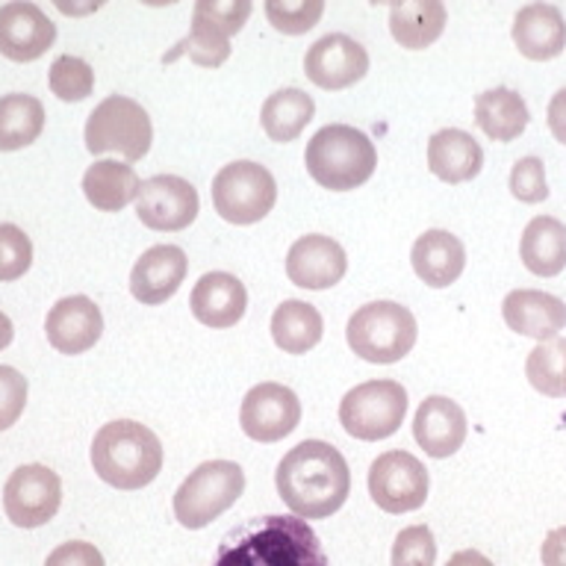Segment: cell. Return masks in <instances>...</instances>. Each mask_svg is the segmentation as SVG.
Masks as SVG:
<instances>
[{
    "mask_svg": "<svg viewBox=\"0 0 566 566\" xmlns=\"http://www.w3.org/2000/svg\"><path fill=\"white\" fill-rule=\"evenodd\" d=\"M283 504L301 520H327L352 495V469L331 442L304 440L274 472Z\"/></svg>",
    "mask_w": 566,
    "mask_h": 566,
    "instance_id": "obj_1",
    "label": "cell"
},
{
    "mask_svg": "<svg viewBox=\"0 0 566 566\" xmlns=\"http://www.w3.org/2000/svg\"><path fill=\"white\" fill-rule=\"evenodd\" d=\"M212 566H331V560L307 520L269 513L228 531Z\"/></svg>",
    "mask_w": 566,
    "mask_h": 566,
    "instance_id": "obj_2",
    "label": "cell"
},
{
    "mask_svg": "<svg viewBox=\"0 0 566 566\" xmlns=\"http://www.w3.org/2000/svg\"><path fill=\"white\" fill-rule=\"evenodd\" d=\"M163 442L148 424L115 419L101 424L92 440V467L115 490H142L163 469Z\"/></svg>",
    "mask_w": 566,
    "mask_h": 566,
    "instance_id": "obj_3",
    "label": "cell"
},
{
    "mask_svg": "<svg viewBox=\"0 0 566 566\" xmlns=\"http://www.w3.org/2000/svg\"><path fill=\"white\" fill-rule=\"evenodd\" d=\"M304 166L322 189L352 192L375 175L378 150L375 142L352 124H327L307 142Z\"/></svg>",
    "mask_w": 566,
    "mask_h": 566,
    "instance_id": "obj_4",
    "label": "cell"
},
{
    "mask_svg": "<svg viewBox=\"0 0 566 566\" xmlns=\"http://www.w3.org/2000/svg\"><path fill=\"white\" fill-rule=\"evenodd\" d=\"M345 336L360 360L389 366L413 352L419 327L413 313L396 301H371L354 310Z\"/></svg>",
    "mask_w": 566,
    "mask_h": 566,
    "instance_id": "obj_5",
    "label": "cell"
},
{
    "mask_svg": "<svg viewBox=\"0 0 566 566\" xmlns=\"http://www.w3.org/2000/svg\"><path fill=\"white\" fill-rule=\"evenodd\" d=\"M245 493V472L233 460H207L175 493V520L189 531L207 528Z\"/></svg>",
    "mask_w": 566,
    "mask_h": 566,
    "instance_id": "obj_6",
    "label": "cell"
},
{
    "mask_svg": "<svg viewBox=\"0 0 566 566\" xmlns=\"http://www.w3.org/2000/svg\"><path fill=\"white\" fill-rule=\"evenodd\" d=\"M88 154H118L127 163H139L150 150L154 127L139 101L124 95H109L92 109L86 122Z\"/></svg>",
    "mask_w": 566,
    "mask_h": 566,
    "instance_id": "obj_7",
    "label": "cell"
},
{
    "mask_svg": "<svg viewBox=\"0 0 566 566\" xmlns=\"http://www.w3.org/2000/svg\"><path fill=\"white\" fill-rule=\"evenodd\" d=\"M212 207L230 224H256L274 210L277 184L272 171L251 159H237L212 177Z\"/></svg>",
    "mask_w": 566,
    "mask_h": 566,
    "instance_id": "obj_8",
    "label": "cell"
},
{
    "mask_svg": "<svg viewBox=\"0 0 566 566\" xmlns=\"http://www.w3.org/2000/svg\"><path fill=\"white\" fill-rule=\"evenodd\" d=\"M407 413V389L398 380H366L339 401V424L354 440H387L401 428Z\"/></svg>",
    "mask_w": 566,
    "mask_h": 566,
    "instance_id": "obj_9",
    "label": "cell"
},
{
    "mask_svg": "<svg viewBox=\"0 0 566 566\" xmlns=\"http://www.w3.org/2000/svg\"><path fill=\"white\" fill-rule=\"evenodd\" d=\"M428 486V469L410 451H384L369 467V495L384 513L419 511Z\"/></svg>",
    "mask_w": 566,
    "mask_h": 566,
    "instance_id": "obj_10",
    "label": "cell"
},
{
    "mask_svg": "<svg viewBox=\"0 0 566 566\" xmlns=\"http://www.w3.org/2000/svg\"><path fill=\"white\" fill-rule=\"evenodd\" d=\"M62 504V481L42 463H27L9 475L3 486V511L18 528H39L56 516Z\"/></svg>",
    "mask_w": 566,
    "mask_h": 566,
    "instance_id": "obj_11",
    "label": "cell"
},
{
    "mask_svg": "<svg viewBox=\"0 0 566 566\" xmlns=\"http://www.w3.org/2000/svg\"><path fill=\"white\" fill-rule=\"evenodd\" d=\"M198 210H201V201L186 177L157 175L142 180L136 216L145 228L159 230V233H177L198 219Z\"/></svg>",
    "mask_w": 566,
    "mask_h": 566,
    "instance_id": "obj_12",
    "label": "cell"
},
{
    "mask_svg": "<svg viewBox=\"0 0 566 566\" xmlns=\"http://www.w3.org/2000/svg\"><path fill=\"white\" fill-rule=\"evenodd\" d=\"M301 422V401L290 387L265 380L242 398L239 424L254 442H277L290 437Z\"/></svg>",
    "mask_w": 566,
    "mask_h": 566,
    "instance_id": "obj_13",
    "label": "cell"
},
{
    "mask_svg": "<svg viewBox=\"0 0 566 566\" xmlns=\"http://www.w3.org/2000/svg\"><path fill=\"white\" fill-rule=\"evenodd\" d=\"M369 71V53L360 42H354L345 33H327L318 42L310 44L304 56V74L313 86L325 92H343V88L360 83Z\"/></svg>",
    "mask_w": 566,
    "mask_h": 566,
    "instance_id": "obj_14",
    "label": "cell"
},
{
    "mask_svg": "<svg viewBox=\"0 0 566 566\" xmlns=\"http://www.w3.org/2000/svg\"><path fill=\"white\" fill-rule=\"evenodd\" d=\"M56 42V24L42 7L30 0H12L0 7V53L12 62H33Z\"/></svg>",
    "mask_w": 566,
    "mask_h": 566,
    "instance_id": "obj_15",
    "label": "cell"
},
{
    "mask_svg": "<svg viewBox=\"0 0 566 566\" xmlns=\"http://www.w3.org/2000/svg\"><path fill=\"white\" fill-rule=\"evenodd\" d=\"M348 272L343 245L322 233H307L292 242L286 254V277L301 290H331Z\"/></svg>",
    "mask_w": 566,
    "mask_h": 566,
    "instance_id": "obj_16",
    "label": "cell"
},
{
    "mask_svg": "<svg viewBox=\"0 0 566 566\" xmlns=\"http://www.w3.org/2000/svg\"><path fill=\"white\" fill-rule=\"evenodd\" d=\"M44 334L48 343L60 354H86L104 334V316L95 301L86 295H69L60 298L48 310L44 318Z\"/></svg>",
    "mask_w": 566,
    "mask_h": 566,
    "instance_id": "obj_17",
    "label": "cell"
},
{
    "mask_svg": "<svg viewBox=\"0 0 566 566\" xmlns=\"http://www.w3.org/2000/svg\"><path fill=\"white\" fill-rule=\"evenodd\" d=\"M189 260L180 245H154L136 260L130 272L133 298L145 307L166 304L186 281Z\"/></svg>",
    "mask_w": 566,
    "mask_h": 566,
    "instance_id": "obj_18",
    "label": "cell"
},
{
    "mask_svg": "<svg viewBox=\"0 0 566 566\" xmlns=\"http://www.w3.org/2000/svg\"><path fill=\"white\" fill-rule=\"evenodd\" d=\"M469 422L463 407L446 396H428L413 416V437L431 458H451L467 442Z\"/></svg>",
    "mask_w": 566,
    "mask_h": 566,
    "instance_id": "obj_19",
    "label": "cell"
},
{
    "mask_svg": "<svg viewBox=\"0 0 566 566\" xmlns=\"http://www.w3.org/2000/svg\"><path fill=\"white\" fill-rule=\"evenodd\" d=\"M504 325L537 343L557 339L566 327V304L539 290H513L502 301Z\"/></svg>",
    "mask_w": 566,
    "mask_h": 566,
    "instance_id": "obj_20",
    "label": "cell"
},
{
    "mask_svg": "<svg viewBox=\"0 0 566 566\" xmlns=\"http://www.w3.org/2000/svg\"><path fill=\"white\" fill-rule=\"evenodd\" d=\"M192 316L212 331L233 327L248 310L245 283L230 272H207L189 295Z\"/></svg>",
    "mask_w": 566,
    "mask_h": 566,
    "instance_id": "obj_21",
    "label": "cell"
},
{
    "mask_svg": "<svg viewBox=\"0 0 566 566\" xmlns=\"http://www.w3.org/2000/svg\"><path fill=\"white\" fill-rule=\"evenodd\" d=\"M513 42L531 62H548L566 48L564 12L552 3H528L513 18Z\"/></svg>",
    "mask_w": 566,
    "mask_h": 566,
    "instance_id": "obj_22",
    "label": "cell"
},
{
    "mask_svg": "<svg viewBox=\"0 0 566 566\" xmlns=\"http://www.w3.org/2000/svg\"><path fill=\"white\" fill-rule=\"evenodd\" d=\"M410 263L424 286L442 290L458 281L467 269V248L449 230H424L413 242Z\"/></svg>",
    "mask_w": 566,
    "mask_h": 566,
    "instance_id": "obj_23",
    "label": "cell"
},
{
    "mask_svg": "<svg viewBox=\"0 0 566 566\" xmlns=\"http://www.w3.org/2000/svg\"><path fill=\"white\" fill-rule=\"evenodd\" d=\"M428 168L442 184H467L481 175L484 168V150L472 139V133L449 127V130L433 133L428 142Z\"/></svg>",
    "mask_w": 566,
    "mask_h": 566,
    "instance_id": "obj_24",
    "label": "cell"
},
{
    "mask_svg": "<svg viewBox=\"0 0 566 566\" xmlns=\"http://www.w3.org/2000/svg\"><path fill=\"white\" fill-rule=\"evenodd\" d=\"M449 12L442 0H401L389 7V33L407 51L431 48L446 30Z\"/></svg>",
    "mask_w": 566,
    "mask_h": 566,
    "instance_id": "obj_25",
    "label": "cell"
},
{
    "mask_svg": "<svg viewBox=\"0 0 566 566\" xmlns=\"http://www.w3.org/2000/svg\"><path fill=\"white\" fill-rule=\"evenodd\" d=\"M522 265L537 277H555L566 269V224L555 216L528 221L520 239Z\"/></svg>",
    "mask_w": 566,
    "mask_h": 566,
    "instance_id": "obj_26",
    "label": "cell"
},
{
    "mask_svg": "<svg viewBox=\"0 0 566 566\" xmlns=\"http://www.w3.org/2000/svg\"><path fill=\"white\" fill-rule=\"evenodd\" d=\"M139 175L118 159H97L83 175V195L101 212H118L139 198Z\"/></svg>",
    "mask_w": 566,
    "mask_h": 566,
    "instance_id": "obj_27",
    "label": "cell"
},
{
    "mask_svg": "<svg viewBox=\"0 0 566 566\" xmlns=\"http://www.w3.org/2000/svg\"><path fill=\"white\" fill-rule=\"evenodd\" d=\"M528 104L513 88H490L475 97V124L493 142L520 139L528 127Z\"/></svg>",
    "mask_w": 566,
    "mask_h": 566,
    "instance_id": "obj_28",
    "label": "cell"
},
{
    "mask_svg": "<svg viewBox=\"0 0 566 566\" xmlns=\"http://www.w3.org/2000/svg\"><path fill=\"white\" fill-rule=\"evenodd\" d=\"M322 334L325 318L307 301H283L272 313V339L283 354H307L322 343Z\"/></svg>",
    "mask_w": 566,
    "mask_h": 566,
    "instance_id": "obj_29",
    "label": "cell"
},
{
    "mask_svg": "<svg viewBox=\"0 0 566 566\" xmlns=\"http://www.w3.org/2000/svg\"><path fill=\"white\" fill-rule=\"evenodd\" d=\"M316 104L307 92L301 88H281L274 95L265 97L263 109H260V122H263L265 136L272 142H295L304 133L310 122H313Z\"/></svg>",
    "mask_w": 566,
    "mask_h": 566,
    "instance_id": "obj_30",
    "label": "cell"
},
{
    "mask_svg": "<svg viewBox=\"0 0 566 566\" xmlns=\"http://www.w3.org/2000/svg\"><path fill=\"white\" fill-rule=\"evenodd\" d=\"M44 130V106L39 97L12 95L0 97V150H21L33 145Z\"/></svg>",
    "mask_w": 566,
    "mask_h": 566,
    "instance_id": "obj_31",
    "label": "cell"
},
{
    "mask_svg": "<svg viewBox=\"0 0 566 566\" xmlns=\"http://www.w3.org/2000/svg\"><path fill=\"white\" fill-rule=\"evenodd\" d=\"M531 387L548 398H566V339L537 343L525 360Z\"/></svg>",
    "mask_w": 566,
    "mask_h": 566,
    "instance_id": "obj_32",
    "label": "cell"
},
{
    "mask_svg": "<svg viewBox=\"0 0 566 566\" xmlns=\"http://www.w3.org/2000/svg\"><path fill=\"white\" fill-rule=\"evenodd\" d=\"M48 83H51V92L65 104H77V101H86L95 88V71L86 60L80 56H71V53H62L56 56L48 71Z\"/></svg>",
    "mask_w": 566,
    "mask_h": 566,
    "instance_id": "obj_33",
    "label": "cell"
},
{
    "mask_svg": "<svg viewBox=\"0 0 566 566\" xmlns=\"http://www.w3.org/2000/svg\"><path fill=\"white\" fill-rule=\"evenodd\" d=\"M325 0H265L269 24L283 35H304L318 24Z\"/></svg>",
    "mask_w": 566,
    "mask_h": 566,
    "instance_id": "obj_34",
    "label": "cell"
},
{
    "mask_svg": "<svg viewBox=\"0 0 566 566\" xmlns=\"http://www.w3.org/2000/svg\"><path fill=\"white\" fill-rule=\"evenodd\" d=\"M251 0H198L192 9V24L230 39L251 18Z\"/></svg>",
    "mask_w": 566,
    "mask_h": 566,
    "instance_id": "obj_35",
    "label": "cell"
},
{
    "mask_svg": "<svg viewBox=\"0 0 566 566\" xmlns=\"http://www.w3.org/2000/svg\"><path fill=\"white\" fill-rule=\"evenodd\" d=\"M177 56H189L195 65H203V69H219L230 56V39L212 33L207 27L192 24L184 42L177 44L171 53H166V62L177 60Z\"/></svg>",
    "mask_w": 566,
    "mask_h": 566,
    "instance_id": "obj_36",
    "label": "cell"
},
{
    "mask_svg": "<svg viewBox=\"0 0 566 566\" xmlns=\"http://www.w3.org/2000/svg\"><path fill=\"white\" fill-rule=\"evenodd\" d=\"M33 265V242L15 224H0V283L24 277Z\"/></svg>",
    "mask_w": 566,
    "mask_h": 566,
    "instance_id": "obj_37",
    "label": "cell"
},
{
    "mask_svg": "<svg viewBox=\"0 0 566 566\" xmlns=\"http://www.w3.org/2000/svg\"><path fill=\"white\" fill-rule=\"evenodd\" d=\"M437 539L428 525H410L392 543V566H433Z\"/></svg>",
    "mask_w": 566,
    "mask_h": 566,
    "instance_id": "obj_38",
    "label": "cell"
},
{
    "mask_svg": "<svg viewBox=\"0 0 566 566\" xmlns=\"http://www.w3.org/2000/svg\"><path fill=\"white\" fill-rule=\"evenodd\" d=\"M511 192L516 201L522 203H539L548 198L546 184V166L537 157L516 159V166L511 168Z\"/></svg>",
    "mask_w": 566,
    "mask_h": 566,
    "instance_id": "obj_39",
    "label": "cell"
},
{
    "mask_svg": "<svg viewBox=\"0 0 566 566\" xmlns=\"http://www.w3.org/2000/svg\"><path fill=\"white\" fill-rule=\"evenodd\" d=\"M27 405V378L12 366H0V431L21 419Z\"/></svg>",
    "mask_w": 566,
    "mask_h": 566,
    "instance_id": "obj_40",
    "label": "cell"
},
{
    "mask_svg": "<svg viewBox=\"0 0 566 566\" xmlns=\"http://www.w3.org/2000/svg\"><path fill=\"white\" fill-rule=\"evenodd\" d=\"M44 566H106L104 555L97 552L92 543H83V539H71V543H62L48 555Z\"/></svg>",
    "mask_w": 566,
    "mask_h": 566,
    "instance_id": "obj_41",
    "label": "cell"
},
{
    "mask_svg": "<svg viewBox=\"0 0 566 566\" xmlns=\"http://www.w3.org/2000/svg\"><path fill=\"white\" fill-rule=\"evenodd\" d=\"M539 557H543V566H566V525L548 531Z\"/></svg>",
    "mask_w": 566,
    "mask_h": 566,
    "instance_id": "obj_42",
    "label": "cell"
},
{
    "mask_svg": "<svg viewBox=\"0 0 566 566\" xmlns=\"http://www.w3.org/2000/svg\"><path fill=\"white\" fill-rule=\"evenodd\" d=\"M548 130L560 145H566V88L548 101Z\"/></svg>",
    "mask_w": 566,
    "mask_h": 566,
    "instance_id": "obj_43",
    "label": "cell"
},
{
    "mask_svg": "<svg viewBox=\"0 0 566 566\" xmlns=\"http://www.w3.org/2000/svg\"><path fill=\"white\" fill-rule=\"evenodd\" d=\"M446 566H495V564L490 560V557L481 555V552H475V548H463V552H458V555H451Z\"/></svg>",
    "mask_w": 566,
    "mask_h": 566,
    "instance_id": "obj_44",
    "label": "cell"
},
{
    "mask_svg": "<svg viewBox=\"0 0 566 566\" xmlns=\"http://www.w3.org/2000/svg\"><path fill=\"white\" fill-rule=\"evenodd\" d=\"M12 336H15V327H12V322H9L7 313L0 310V352H3L9 343H12Z\"/></svg>",
    "mask_w": 566,
    "mask_h": 566,
    "instance_id": "obj_45",
    "label": "cell"
}]
</instances>
